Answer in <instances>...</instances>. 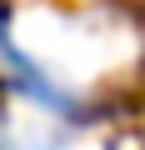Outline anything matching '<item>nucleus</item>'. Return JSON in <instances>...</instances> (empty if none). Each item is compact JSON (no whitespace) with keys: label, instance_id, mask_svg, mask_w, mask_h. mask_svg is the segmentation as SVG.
I'll use <instances>...</instances> for the list:
<instances>
[{"label":"nucleus","instance_id":"obj_1","mask_svg":"<svg viewBox=\"0 0 145 150\" xmlns=\"http://www.w3.org/2000/svg\"><path fill=\"white\" fill-rule=\"evenodd\" d=\"M0 150H65V140L45 125H10L0 135Z\"/></svg>","mask_w":145,"mask_h":150}]
</instances>
